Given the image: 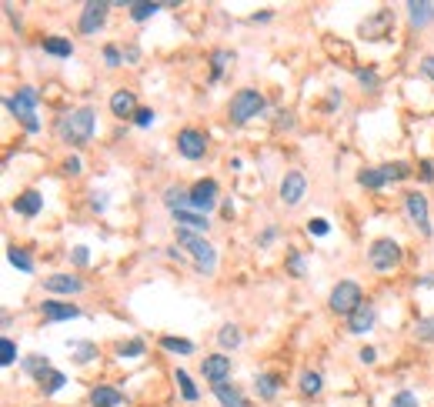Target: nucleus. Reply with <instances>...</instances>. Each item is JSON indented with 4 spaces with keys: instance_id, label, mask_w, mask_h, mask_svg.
Returning a JSON list of instances; mask_svg holds the SVG:
<instances>
[{
    "instance_id": "obj_9",
    "label": "nucleus",
    "mask_w": 434,
    "mask_h": 407,
    "mask_svg": "<svg viewBox=\"0 0 434 407\" xmlns=\"http://www.w3.org/2000/svg\"><path fill=\"white\" fill-rule=\"evenodd\" d=\"M404 211H408L411 224L421 230V237H431L434 227H431V217H428V197L418 191H411L408 197H404Z\"/></svg>"
},
{
    "instance_id": "obj_58",
    "label": "nucleus",
    "mask_w": 434,
    "mask_h": 407,
    "mask_svg": "<svg viewBox=\"0 0 434 407\" xmlns=\"http://www.w3.org/2000/svg\"><path fill=\"white\" fill-rule=\"evenodd\" d=\"M137 57H141V51H137V47H128V54H124V61H130V64H134Z\"/></svg>"
},
{
    "instance_id": "obj_57",
    "label": "nucleus",
    "mask_w": 434,
    "mask_h": 407,
    "mask_svg": "<svg viewBox=\"0 0 434 407\" xmlns=\"http://www.w3.org/2000/svg\"><path fill=\"white\" fill-rule=\"evenodd\" d=\"M414 284H421V287H434V274H428V277H414Z\"/></svg>"
},
{
    "instance_id": "obj_34",
    "label": "nucleus",
    "mask_w": 434,
    "mask_h": 407,
    "mask_svg": "<svg viewBox=\"0 0 434 407\" xmlns=\"http://www.w3.org/2000/svg\"><path fill=\"white\" fill-rule=\"evenodd\" d=\"M157 11H161V4H128V13L134 24H147Z\"/></svg>"
},
{
    "instance_id": "obj_54",
    "label": "nucleus",
    "mask_w": 434,
    "mask_h": 407,
    "mask_svg": "<svg viewBox=\"0 0 434 407\" xmlns=\"http://www.w3.org/2000/svg\"><path fill=\"white\" fill-rule=\"evenodd\" d=\"M274 237H278V227H268L264 234H261V241L257 244H261V247H268V244H274Z\"/></svg>"
},
{
    "instance_id": "obj_11",
    "label": "nucleus",
    "mask_w": 434,
    "mask_h": 407,
    "mask_svg": "<svg viewBox=\"0 0 434 407\" xmlns=\"http://www.w3.org/2000/svg\"><path fill=\"white\" fill-rule=\"evenodd\" d=\"M278 194H281V204L284 207H297L301 204V197L307 194V177L301 174V170H287L281 177V187H278Z\"/></svg>"
},
{
    "instance_id": "obj_40",
    "label": "nucleus",
    "mask_w": 434,
    "mask_h": 407,
    "mask_svg": "<svg viewBox=\"0 0 434 407\" xmlns=\"http://www.w3.org/2000/svg\"><path fill=\"white\" fill-rule=\"evenodd\" d=\"M414 337L424 344H434V318H421L414 324Z\"/></svg>"
},
{
    "instance_id": "obj_29",
    "label": "nucleus",
    "mask_w": 434,
    "mask_h": 407,
    "mask_svg": "<svg viewBox=\"0 0 434 407\" xmlns=\"http://www.w3.org/2000/svg\"><path fill=\"white\" fill-rule=\"evenodd\" d=\"M297 391H301L304 397H318L321 391H324V377H321L318 370H304L301 381H297Z\"/></svg>"
},
{
    "instance_id": "obj_6",
    "label": "nucleus",
    "mask_w": 434,
    "mask_h": 407,
    "mask_svg": "<svg viewBox=\"0 0 434 407\" xmlns=\"http://www.w3.org/2000/svg\"><path fill=\"white\" fill-rule=\"evenodd\" d=\"M361 301H364V291H361L358 280H341L331 291V297H328V307L334 314H341V318H351L361 307Z\"/></svg>"
},
{
    "instance_id": "obj_23",
    "label": "nucleus",
    "mask_w": 434,
    "mask_h": 407,
    "mask_svg": "<svg viewBox=\"0 0 434 407\" xmlns=\"http://www.w3.org/2000/svg\"><path fill=\"white\" fill-rule=\"evenodd\" d=\"M214 397L221 407H251L247 404V397L241 394V387H234V384H214Z\"/></svg>"
},
{
    "instance_id": "obj_47",
    "label": "nucleus",
    "mask_w": 434,
    "mask_h": 407,
    "mask_svg": "<svg viewBox=\"0 0 434 407\" xmlns=\"http://www.w3.org/2000/svg\"><path fill=\"white\" fill-rule=\"evenodd\" d=\"M134 124H137V127H151V124H154V111H151V107H141V111L134 114Z\"/></svg>"
},
{
    "instance_id": "obj_21",
    "label": "nucleus",
    "mask_w": 434,
    "mask_h": 407,
    "mask_svg": "<svg viewBox=\"0 0 434 407\" xmlns=\"http://www.w3.org/2000/svg\"><path fill=\"white\" fill-rule=\"evenodd\" d=\"M374 324H378V311H374L371 304H364V307H358V311L347 318V331H351V334H368Z\"/></svg>"
},
{
    "instance_id": "obj_52",
    "label": "nucleus",
    "mask_w": 434,
    "mask_h": 407,
    "mask_svg": "<svg viewBox=\"0 0 434 407\" xmlns=\"http://www.w3.org/2000/svg\"><path fill=\"white\" fill-rule=\"evenodd\" d=\"M361 364H374V361H378V351H374V347H361Z\"/></svg>"
},
{
    "instance_id": "obj_28",
    "label": "nucleus",
    "mask_w": 434,
    "mask_h": 407,
    "mask_svg": "<svg viewBox=\"0 0 434 407\" xmlns=\"http://www.w3.org/2000/svg\"><path fill=\"white\" fill-rule=\"evenodd\" d=\"M358 184H361V187H368V191H384V187H388L381 167H361V170H358Z\"/></svg>"
},
{
    "instance_id": "obj_19",
    "label": "nucleus",
    "mask_w": 434,
    "mask_h": 407,
    "mask_svg": "<svg viewBox=\"0 0 434 407\" xmlns=\"http://www.w3.org/2000/svg\"><path fill=\"white\" fill-rule=\"evenodd\" d=\"M124 404V394L111 387V384H94L90 387V407H120Z\"/></svg>"
},
{
    "instance_id": "obj_41",
    "label": "nucleus",
    "mask_w": 434,
    "mask_h": 407,
    "mask_svg": "<svg viewBox=\"0 0 434 407\" xmlns=\"http://www.w3.org/2000/svg\"><path fill=\"white\" fill-rule=\"evenodd\" d=\"M307 234H311V237H328V234H331V224H328L324 217H314V220H307Z\"/></svg>"
},
{
    "instance_id": "obj_45",
    "label": "nucleus",
    "mask_w": 434,
    "mask_h": 407,
    "mask_svg": "<svg viewBox=\"0 0 434 407\" xmlns=\"http://www.w3.org/2000/svg\"><path fill=\"white\" fill-rule=\"evenodd\" d=\"M64 384H67V374H61V370H57V374H54V377H51L47 384H44L40 391H44V394H57V391H61Z\"/></svg>"
},
{
    "instance_id": "obj_35",
    "label": "nucleus",
    "mask_w": 434,
    "mask_h": 407,
    "mask_svg": "<svg viewBox=\"0 0 434 407\" xmlns=\"http://www.w3.org/2000/svg\"><path fill=\"white\" fill-rule=\"evenodd\" d=\"M174 377H178L180 397H184V401H187V404H194V401H197V397H201V391H197V384H194L191 377H187V370H178V374H174Z\"/></svg>"
},
{
    "instance_id": "obj_24",
    "label": "nucleus",
    "mask_w": 434,
    "mask_h": 407,
    "mask_svg": "<svg viewBox=\"0 0 434 407\" xmlns=\"http://www.w3.org/2000/svg\"><path fill=\"white\" fill-rule=\"evenodd\" d=\"M40 47H44V54H51V57H57V61H67V57H74V44L67 37H57V34H51V37L40 40Z\"/></svg>"
},
{
    "instance_id": "obj_10",
    "label": "nucleus",
    "mask_w": 434,
    "mask_h": 407,
    "mask_svg": "<svg viewBox=\"0 0 434 407\" xmlns=\"http://www.w3.org/2000/svg\"><path fill=\"white\" fill-rule=\"evenodd\" d=\"M107 13H111V4H84L80 20H77V30H80L84 37L97 34V30H104V24H107Z\"/></svg>"
},
{
    "instance_id": "obj_43",
    "label": "nucleus",
    "mask_w": 434,
    "mask_h": 407,
    "mask_svg": "<svg viewBox=\"0 0 434 407\" xmlns=\"http://www.w3.org/2000/svg\"><path fill=\"white\" fill-rule=\"evenodd\" d=\"M287 270H291L294 277H304V257L297 254V251H287Z\"/></svg>"
},
{
    "instance_id": "obj_26",
    "label": "nucleus",
    "mask_w": 434,
    "mask_h": 407,
    "mask_svg": "<svg viewBox=\"0 0 434 407\" xmlns=\"http://www.w3.org/2000/svg\"><path fill=\"white\" fill-rule=\"evenodd\" d=\"M244 344V337H241V327L237 324H224L221 331H217V347L221 351H237Z\"/></svg>"
},
{
    "instance_id": "obj_8",
    "label": "nucleus",
    "mask_w": 434,
    "mask_h": 407,
    "mask_svg": "<svg viewBox=\"0 0 434 407\" xmlns=\"http://www.w3.org/2000/svg\"><path fill=\"white\" fill-rule=\"evenodd\" d=\"M178 151L184 161H201L207 154V134L197 127H184L178 134Z\"/></svg>"
},
{
    "instance_id": "obj_49",
    "label": "nucleus",
    "mask_w": 434,
    "mask_h": 407,
    "mask_svg": "<svg viewBox=\"0 0 434 407\" xmlns=\"http://www.w3.org/2000/svg\"><path fill=\"white\" fill-rule=\"evenodd\" d=\"M84 170V164H80V157H67L64 161V174H70V177H77Z\"/></svg>"
},
{
    "instance_id": "obj_3",
    "label": "nucleus",
    "mask_w": 434,
    "mask_h": 407,
    "mask_svg": "<svg viewBox=\"0 0 434 407\" xmlns=\"http://www.w3.org/2000/svg\"><path fill=\"white\" fill-rule=\"evenodd\" d=\"M178 247H184V251L194 257V268L201 270V274H214L217 270L214 244L204 241L201 234H194V230H187V227H178Z\"/></svg>"
},
{
    "instance_id": "obj_27",
    "label": "nucleus",
    "mask_w": 434,
    "mask_h": 407,
    "mask_svg": "<svg viewBox=\"0 0 434 407\" xmlns=\"http://www.w3.org/2000/svg\"><path fill=\"white\" fill-rule=\"evenodd\" d=\"M187 201H191V187H180V184H170L164 191V204L167 211H184L187 207Z\"/></svg>"
},
{
    "instance_id": "obj_12",
    "label": "nucleus",
    "mask_w": 434,
    "mask_h": 407,
    "mask_svg": "<svg viewBox=\"0 0 434 407\" xmlns=\"http://www.w3.org/2000/svg\"><path fill=\"white\" fill-rule=\"evenodd\" d=\"M40 311V318L47 320V324H61V320H77V318H84V311L77 304H70V301H44V304L37 307Z\"/></svg>"
},
{
    "instance_id": "obj_42",
    "label": "nucleus",
    "mask_w": 434,
    "mask_h": 407,
    "mask_svg": "<svg viewBox=\"0 0 434 407\" xmlns=\"http://www.w3.org/2000/svg\"><path fill=\"white\" fill-rule=\"evenodd\" d=\"M358 84H361V87H368V90H378V84H381V80H378V74H374L371 67H361V70H358Z\"/></svg>"
},
{
    "instance_id": "obj_13",
    "label": "nucleus",
    "mask_w": 434,
    "mask_h": 407,
    "mask_svg": "<svg viewBox=\"0 0 434 407\" xmlns=\"http://www.w3.org/2000/svg\"><path fill=\"white\" fill-rule=\"evenodd\" d=\"M44 291L54 297H74L84 291V280L77 274H51V277H44Z\"/></svg>"
},
{
    "instance_id": "obj_32",
    "label": "nucleus",
    "mask_w": 434,
    "mask_h": 407,
    "mask_svg": "<svg viewBox=\"0 0 434 407\" xmlns=\"http://www.w3.org/2000/svg\"><path fill=\"white\" fill-rule=\"evenodd\" d=\"M161 347H164V351H170V354H180V357L194 354V344L184 341V337H174V334H164V337H161Z\"/></svg>"
},
{
    "instance_id": "obj_55",
    "label": "nucleus",
    "mask_w": 434,
    "mask_h": 407,
    "mask_svg": "<svg viewBox=\"0 0 434 407\" xmlns=\"http://www.w3.org/2000/svg\"><path fill=\"white\" fill-rule=\"evenodd\" d=\"M271 17H274L271 11H257V13H254V24H268Z\"/></svg>"
},
{
    "instance_id": "obj_2",
    "label": "nucleus",
    "mask_w": 434,
    "mask_h": 407,
    "mask_svg": "<svg viewBox=\"0 0 434 407\" xmlns=\"http://www.w3.org/2000/svg\"><path fill=\"white\" fill-rule=\"evenodd\" d=\"M4 104H7V111H11L20 124H24L27 134H40V120H37V87H30V84H24V87H17L13 94H7L4 97Z\"/></svg>"
},
{
    "instance_id": "obj_18",
    "label": "nucleus",
    "mask_w": 434,
    "mask_h": 407,
    "mask_svg": "<svg viewBox=\"0 0 434 407\" xmlns=\"http://www.w3.org/2000/svg\"><path fill=\"white\" fill-rule=\"evenodd\" d=\"M170 217H174V224L178 227H187L194 230V234H201L204 237V230H211V220H207V214H197V211H170Z\"/></svg>"
},
{
    "instance_id": "obj_20",
    "label": "nucleus",
    "mask_w": 434,
    "mask_h": 407,
    "mask_svg": "<svg viewBox=\"0 0 434 407\" xmlns=\"http://www.w3.org/2000/svg\"><path fill=\"white\" fill-rule=\"evenodd\" d=\"M391 24H395V13H391V11H381V13H374L371 20H364L358 30H361V37L378 40V37H384V30H388Z\"/></svg>"
},
{
    "instance_id": "obj_48",
    "label": "nucleus",
    "mask_w": 434,
    "mask_h": 407,
    "mask_svg": "<svg viewBox=\"0 0 434 407\" xmlns=\"http://www.w3.org/2000/svg\"><path fill=\"white\" fill-rule=\"evenodd\" d=\"M421 74L434 84V54H424V57H421Z\"/></svg>"
},
{
    "instance_id": "obj_30",
    "label": "nucleus",
    "mask_w": 434,
    "mask_h": 407,
    "mask_svg": "<svg viewBox=\"0 0 434 407\" xmlns=\"http://www.w3.org/2000/svg\"><path fill=\"white\" fill-rule=\"evenodd\" d=\"M67 351H74V364H90L94 357H101V351H97V344L90 341H67Z\"/></svg>"
},
{
    "instance_id": "obj_25",
    "label": "nucleus",
    "mask_w": 434,
    "mask_h": 407,
    "mask_svg": "<svg viewBox=\"0 0 434 407\" xmlns=\"http://www.w3.org/2000/svg\"><path fill=\"white\" fill-rule=\"evenodd\" d=\"M254 391L261 401H274L281 391V377L278 374H254Z\"/></svg>"
},
{
    "instance_id": "obj_56",
    "label": "nucleus",
    "mask_w": 434,
    "mask_h": 407,
    "mask_svg": "<svg viewBox=\"0 0 434 407\" xmlns=\"http://www.w3.org/2000/svg\"><path fill=\"white\" fill-rule=\"evenodd\" d=\"M341 97H345V94H341V90H337V94H331V101H328V111H334V107H341Z\"/></svg>"
},
{
    "instance_id": "obj_4",
    "label": "nucleus",
    "mask_w": 434,
    "mask_h": 407,
    "mask_svg": "<svg viewBox=\"0 0 434 407\" xmlns=\"http://www.w3.org/2000/svg\"><path fill=\"white\" fill-rule=\"evenodd\" d=\"M264 107H268V101H264V94H261V90L244 87V90H237V94L230 97L228 117H230V124H234V127H244V124H247V120H254Z\"/></svg>"
},
{
    "instance_id": "obj_36",
    "label": "nucleus",
    "mask_w": 434,
    "mask_h": 407,
    "mask_svg": "<svg viewBox=\"0 0 434 407\" xmlns=\"http://www.w3.org/2000/svg\"><path fill=\"white\" fill-rule=\"evenodd\" d=\"M381 174L388 184H397V180H404L411 174V167L404 161H395V164H381Z\"/></svg>"
},
{
    "instance_id": "obj_31",
    "label": "nucleus",
    "mask_w": 434,
    "mask_h": 407,
    "mask_svg": "<svg viewBox=\"0 0 434 407\" xmlns=\"http://www.w3.org/2000/svg\"><path fill=\"white\" fill-rule=\"evenodd\" d=\"M230 64H234V54H230V51H214V54H211V80L217 84L221 77L228 74Z\"/></svg>"
},
{
    "instance_id": "obj_59",
    "label": "nucleus",
    "mask_w": 434,
    "mask_h": 407,
    "mask_svg": "<svg viewBox=\"0 0 434 407\" xmlns=\"http://www.w3.org/2000/svg\"><path fill=\"white\" fill-rule=\"evenodd\" d=\"M167 257H170V261H180V247H178V244H174V247H167Z\"/></svg>"
},
{
    "instance_id": "obj_38",
    "label": "nucleus",
    "mask_w": 434,
    "mask_h": 407,
    "mask_svg": "<svg viewBox=\"0 0 434 407\" xmlns=\"http://www.w3.org/2000/svg\"><path fill=\"white\" fill-rule=\"evenodd\" d=\"M17 364V344L11 337H0V368H13Z\"/></svg>"
},
{
    "instance_id": "obj_50",
    "label": "nucleus",
    "mask_w": 434,
    "mask_h": 407,
    "mask_svg": "<svg viewBox=\"0 0 434 407\" xmlns=\"http://www.w3.org/2000/svg\"><path fill=\"white\" fill-rule=\"evenodd\" d=\"M274 127H278V130H291L294 127V114H287V111H284V114H278V117H274Z\"/></svg>"
},
{
    "instance_id": "obj_46",
    "label": "nucleus",
    "mask_w": 434,
    "mask_h": 407,
    "mask_svg": "<svg viewBox=\"0 0 434 407\" xmlns=\"http://www.w3.org/2000/svg\"><path fill=\"white\" fill-rule=\"evenodd\" d=\"M70 261H74L77 268H87V264H90V251L84 247V244H77L74 251H70Z\"/></svg>"
},
{
    "instance_id": "obj_5",
    "label": "nucleus",
    "mask_w": 434,
    "mask_h": 407,
    "mask_svg": "<svg viewBox=\"0 0 434 407\" xmlns=\"http://www.w3.org/2000/svg\"><path fill=\"white\" fill-rule=\"evenodd\" d=\"M401 261H404V251H401V244L397 241H391V237H378V241H371V247H368L371 270L388 274V270L401 268Z\"/></svg>"
},
{
    "instance_id": "obj_51",
    "label": "nucleus",
    "mask_w": 434,
    "mask_h": 407,
    "mask_svg": "<svg viewBox=\"0 0 434 407\" xmlns=\"http://www.w3.org/2000/svg\"><path fill=\"white\" fill-rule=\"evenodd\" d=\"M90 211L104 214V211H107V194H94V197H90Z\"/></svg>"
},
{
    "instance_id": "obj_39",
    "label": "nucleus",
    "mask_w": 434,
    "mask_h": 407,
    "mask_svg": "<svg viewBox=\"0 0 434 407\" xmlns=\"http://www.w3.org/2000/svg\"><path fill=\"white\" fill-rule=\"evenodd\" d=\"M388 407H421V401H418V394H414V391H408V387H404V391H397V394L388 401Z\"/></svg>"
},
{
    "instance_id": "obj_44",
    "label": "nucleus",
    "mask_w": 434,
    "mask_h": 407,
    "mask_svg": "<svg viewBox=\"0 0 434 407\" xmlns=\"http://www.w3.org/2000/svg\"><path fill=\"white\" fill-rule=\"evenodd\" d=\"M104 64H107V67H120V64H124V54L117 51L114 44H107V47H104Z\"/></svg>"
},
{
    "instance_id": "obj_17",
    "label": "nucleus",
    "mask_w": 434,
    "mask_h": 407,
    "mask_svg": "<svg viewBox=\"0 0 434 407\" xmlns=\"http://www.w3.org/2000/svg\"><path fill=\"white\" fill-rule=\"evenodd\" d=\"M13 211H17L20 217H37L40 211H44V194H40L37 187L20 191L17 197H13Z\"/></svg>"
},
{
    "instance_id": "obj_33",
    "label": "nucleus",
    "mask_w": 434,
    "mask_h": 407,
    "mask_svg": "<svg viewBox=\"0 0 434 407\" xmlns=\"http://www.w3.org/2000/svg\"><path fill=\"white\" fill-rule=\"evenodd\" d=\"M7 261H11L17 270H24V274H34V261H30V254H27L24 247H7Z\"/></svg>"
},
{
    "instance_id": "obj_53",
    "label": "nucleus",
    "mask_w": 434,
    "mask_h": 407,
    "mask_svg": "<svg viewBox=\"0 0 434 407\" xmlns=\"http://www.w3.org/2000/svg\"><path fill=\"white\" fill-rule=\"evenodd\" d=\"M421 180H424V184H431V180H434V164H431V161H421Z\"/></svg>"
},
{
    "instance_id": "obj_16",
    "label": "nucleus",
    "mask_w": 434,
    "mask_h": 407,
    "mask_svg": "<svg viewBox=\"0 0 434 407\" xmlns=\"http://www.w3.org/2000/svg\"><path fill=\"white\" fill-rule=\"evenodd\" d=\"M24 374H27V377H34V381L44 387V384L51 381L57 370L51 368V357H47V354H27L24 357Z\"/></svg>"
},
{
    "instance_id": "obj_37",
    "label": "nucleus",
    "mask_w": 434,
    "mask_h": 407,
    "mask_svg": "<svg viewBox=\"0 0 434 407\" xmlns=\"http://www.w3.org/2000/svg\"><path fill=\"white\" fill-rule=\"evenodd\" d=\"M144 351H147V344L141 341V337H134V341H120L114 347V354L117 357H141Z\"/></svg>"
},
{
    "instance_id": "obj_14",
    "label": "nucleus",
    "mask_w": 434,
    "mask_h": 407,
    "mask_svg": "<svg viewBox=\"0 0 434 407\" xmlns=\"http://www.w3.org/2000/svg\"><path fill=\"white\" fill-rule=\"evenodd\" d=\"M141 107H137V94L134 90H114L111 94V114L117 117V120H134V114H137Z\"/></svg>"
},
{
    "instance_id": "obj_1",
    "label": "nucleus",
    "mask_w": 434,
    "mask_h": 407,
    "mask_svg": "<svg viewBox=\"0 0 434 407\" xmlns=\"http://www.w3.org/2000/svg\"><path fill=\"white\" fill-rule=\"evenodd\" d=\"M94 134H97V107H90V104L74 107L70 114L57 120V137L70 144V147H84Z\"/></svg>"
},
{
    "instance_id": "obj_7",
    "label": "nucleus",
    "mask_w": 434,
    "mask_h": 407,
    "mask_svg": "<svg viewBox=\"0 0 434 407\" xmlns=\"http://www.w3.org/2000/svg\"><path fill=\"white\" fill-rule=\"evenodd\" d=\"M217 197H221V187L217 180H197L191 184V201H187V211H197V214H211L217 207Z\"/></svg>"
},
{
    "instance_id": "obj_22",
    "label": "nucleus",
    "mask_w": 434,
    "mask_h": 407,
    "mask_svg": "<svg viewBox=\"0 0 434 407\" xmlns=\"http://www.w3.org/2000/svg\"><path fill=\"white\" fill-rule=\"evenodd\" d=\"M408 17H411V27H431L434 24V4L431 0H411L408 4Z\"/></svg>"
},
{
    "instance_id": "obj_15",
    "label": "nucleus",
    "mask_w": 434,
    "mask_h": 407,
    "mask_svg": "<svg viewBox=\"0 0 434 407\" xmlns=\"http://www.w3.org/2000/svg\"><path fill=\"white\" fill-rule=\"evenodd\" d=\"M201 370H204V377L211 384H224L230 377V357L224 354V351H217V354H207L204 364H201Z\"/></svg>"
}]
</instances>
